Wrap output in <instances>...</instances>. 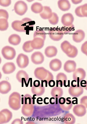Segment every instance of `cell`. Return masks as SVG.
<instances>
[{
    "label": "cell",
    "instance_id": "6da1fadb",
    "mask_svg": "<svg viewBox=\"0 0 87 124\" xmlns=\"http://www.w3.org/2000/svg\"><path fill=\"white\" fill-rule=\"evenodd\" d=\"M33 104L32 96L29 94H25L24 96L23 104L21 109L23 115L26 117L32 116L34 109Z\"/></svg>",
    "mask_w": 87,
    "mask_h": 124
},
{
    "label": "cell",
    "instance_id": "7a4b0ae2",
    "mask_svg": "<svg viewBox=\"0 0 87 124\" xmlns=\"http://www.w3.org/2000/svg\"><path fill=\"white\" fill-rule=\"evenodd\" d=\"M34 74L36 78L41 80H46L48 83L50 81L54 79L52 74L43 67L36 68Z\"/></svg>",
    "mask_w": 87,
    "mask_h": 124
},
{
    "label": "cell",
    "instance_id": "3957f363",
    "mask_svg": "<svg viewBox=\"0 0 87 124\" xmlns=\"http://www.w3.org/2000/svg\"><path fill=\"white\" fill-rule=\"evenodd\" d=\"M62 51L68 57L71 58L75 57L78 54V50L75 46L72 45L67 41L65 40L61 45Z\"/></svg>",
    "mask_w": 87,
    "mask_h": 124
},
{
    "label": "cell",
    "instance_id": "277c9868",
    "mask_svg": "<svg viewBox=\"0 0 87 124\" xmlns=\"http://www.w3.org/2000/svg\"><path fill=\"white\" fill-rule=\"evenodd\" d=\"M21 96L19 93L14 92L10 95L8 100V104L12 109L17 110L21 106Z\"/></svg>",
    "mask_w": 87,
    "mask_h": 124
},
{
    "label": "cell",
    "instance_id": "5b68a950",
    "mask_svg": "<svg viewBox=\"0 0 87 124\" xmlns=\"http://www.w3.org/2000/svg\"><path fill=\"white\" fill-rule=\"evenodd\" d=\"M50 38L54 41H59L63 38L64 34L60 28H53L50 29L48 31Z\"/></svg>",
    "mask_w": 87,
    "mask_h": 124
},
{
    "label": "cell",
    "instance_id": "8992f818",
    "mask_svg": "<svg viewBox=\"0 0 87 124\" xmlns=\"http://www.w3.org/2000/svg\"><path fill=\"white\" fill-rule=\"evenodd\" d=\"M1 52L4 58L7 60H12L16 55V52L14 49L9 46L4 47L1 50Z\"/></svg>",
    "mask_w": 87,
    "mask_h": 124
},
{
    "label": "cell",
    "instance_id": "52a82bcc",
    "mask_svg": "<svg viewBox=\"0 0 87 124\" xmlns=\"http://www.w3.org/2000/svg\"><path fill=\"white\" fill-rule=\"evenodd\" d=\"M14 9L15 12L18 15L22 16L26 13L28 9L26 4L24 1L19 0L15 4Z\"/></svg>",
    "mask_w": 87,
    "mask_h": 124
},
{
    "label": "cell",
    "instance_id": "ba28073f",
    "mask_svg": "<svg viewBox=\"0 0 87 124\" xmlns=\"http://www.w3.org/2000/svg\"><path fill=\"white\" fill-rule=\"evenodd\" d=\"M12 113L7 109H4L0 112V124H6L8 122L12 119Z\"/></svg>",
    "mask_w": 87,
    "mask_h": 124
},
{
    "label": "cell",
    "instance_id": "9c48e42d",
    "mask_svg": "<svg viewBox=\"0 0 87 124\" xmlns=\"http://www.w3.org/2000/svg\"><path fill=\"white\" fill-rule=\"evenodd\" d=\"M18 66L21 68H24L27 67L29 63L28 56L22 53L19 54L18 55L16 60Z\"/></svg>",
    "mask_w": 87,
    "mask_h": 124
},
{
    "label": "cell",
    "instance_id": "30bf717a",
    "mask_svg": "<svg viewBox=\"0 0 87 124\" xmlns=\"http://www.w3.org/2000/svg\"><path fill=\"white\" fill-rule=\"evenodd\" d=\"M86 76V72L82 68H78L74 72L73 77L74 80L77 82V85H79V83L83 80Z\"/></svg>",
    "mask_w": 87,
    "mask_h": 124
},
{
    "label": "cell",
    "instance_id": "8fae6325",
    "mask_svg": "<svg viewBox=\"0 0 87 124\" xmlns=\"http://www.w3.org/2000/svg\"><path fill=\"white\" fill-rule=\"evenodd\" d=\"M70 95L73 97H78L83 93V88L80 85H77L76 86L73 87L71 85L68 90Z\"/></svg>",
    "mask_w": 87,
    "mask_h": 124
},
{
    "label": "cell",
    "instance_id": "7c38bea8",
    "mask_svg": "<svg viewBox=\"0 0 87 124\" xmlns=\"http://www.w3.org/2000/svg\"><path fill=\"white\" fill-rule=\"evenodd\" d=\"M11 26L14 30L17 31L26 32L28 31L25 24L22 20L13 21L12 23Z\"/></svg>",
    "mask_w": 87,
    "mask_h": 124
},
{
    "label": "cell",
    "instance_id": "4fadbf2b",
    "mask_svg": "<svg viewBox=\"0 0 87 124\" xmlns=\"http://www.w3.org/2000/svg\"><path fill=\"white\" fill-rule=\"evenodd\" d=\"M32 62L35 64H42L44 60V57L43 54L39 51L33 53L31 57Z\"/></svg>",
    "mask_w": 87,
    "mask_h": 124
},
{
    "label": "cell",
    "instance_id": "5bb4252c",
    "mask_svg": "<svg viewBox=\"0 0 87 124\" xmlns=\"http://www.w3.org/2000/svg\"><path fill=\"white\" fill-rule=\"evenodd\" d=\"M74 18L71 13H68L63 14L61 19V22L64 26H68L72 24Z\"/></svg>",
    "mask_w": 87,
    "mask_h": 124
},
{
    "label": "cell",
    "instance_id": "9a60e30c",
    "mask_svg": "<svg viewBox=\"0 0 87 124\" xmlns=\"http://www.w3.org/2000/svg\"><path fill=\"white\" fill-rule=\"evenodd\" d=\"M16 78L19 82L22 83V85L25 83L26 86L29 77L28 75L25 71L23 70L19 71L16 74Z\"/></svg>",
    "mask_w": 87,
    "mask_h": 124
},
{
    "label": "cell",
    "instance_id": "2e32d148",
    "mask_svg": "<svg viewBox=\"0 0 87 124\" xmlns=\"http://www.w3.org/2000/svg\"><path fill=\"white\" fill-rule=\"evenodd\" d=\"M56 87H58V85L61 87L64 85L65 87L68 86L66 85L67 79L66 75L63 73L60 72L57 75L56 77Z\"/></svg>",
    "mask_w": 87,
    "mask_h": 124
},
{
    "label": "cell",
    "instance_id": "e0dca14e",
    "mask_svg": "<svg viewBox=\"0 0 87 124\" xmlns=\"http://www.w3.org/2000/svg\"><path fill=\"white\" fill-rule=\"evenodd\" d=\"M74 113L79 117L84 116L86 113V108L82 104H77L75 105L73 108Z\"/></svg>",
    "mask_w": 87,
    "mask_h": 124
},
{
    "label": "cell",
    "instance_id": "ac0fdd59",
    "mask_svg": "<svg viewBox=\"0 0 87 124\" xmlns=\"http://www.w3.org/2000/svg\"><path fill=\"white\" fill-rule=\"evenodd\" d=\"M76 64L74 60H68L64 63V70L68 73L74 72L76 70Z\"/></svg>",
    "mask_w": 87,
    "mask_h": 124
},
{
    "label": "cell",
    "instance_id": "d6986e66",
    "mask_svg": "<svg viewBox=\"0 0 87 124\" xmlns=\"http://www.w3.org/2000/svg\"><path fill=\"white\" fill-rule=\"evenodd\" d=\"M16 69V66L14 63L9 62L3 65L2 68V70L4 74H8L14 72Z\"/></svg>",
    "mask_w": 87,
    "mask_h": 124
},
{
    "label": "cell",
    "instance_id": "ffe728a7",
    "mask_svg": "<svg viewBox=\"0 0 87 124\" xmlns=\"http://www.w3.org/2000/svg\"><path fill=\"white\" fill-rule=\"evenodd\" d=\"M85 35V32L83 30H77L73 34V39L76 43H80L84 39Z\"/></svg>",
    "mask_w": 87,
    "mask_h": 124
},
{
    "label": "cell",
    "instance_id": "44dd1931",
    "mask_svg": "<svg viewBox=\"0 0 87 124\" xmlns=\"http://www.w3.org/2000/svg\"><path fill=\"white\" fill-rule=\"evenodd\" d=\"M44 40L40 38H34L31 41V46L34 49H40L44 46Z\"/></svg>",
    "mask_w": 87,
    "mask_h": 124
},
{
    "label": "cell",
    "instance_id": "7402d4cb",
    "mask_svg": "<svg viewBox=\"0 0 87 124\" xmlns=\"http://www.w3.org/2000/svg\"><path fill=\"white\" fill-rule=\"evenodd\" d=\"M49 66L50 69L54 71H56L61 69L62 66V62L59 59H55L50 61Z\"/></svg>",
    "mask_w": 87,
    "mask_h": 124
},
{
    "label": "cell",
    "instance_id": "603a6c76",
    "mask_svg": "<svg viewBox=\"0 0 87 124\" xmlns=\"http://www.w3.org/2000/svg\"><path fill=\"white\" fill-rule=\"evenodd\" d=\"M11 86L7 81L3 80L0 82V92L2 94H6L11 90Z\"/></svg>",
    "mask_w": 87,
    "mask_h": 124
},
{
    "label": "cell",
    "instance_id": "cb8c5ba5",
    "mask_svg": "<svg viewBox=\"0 0 87 124\" xmlns=\"http://www.w3.org/2000/svg\"><path fill=\"white\" fill-rule=\"evenodd\" d=\"M52 14V10L50 7L47 6L43 7L42 12L40 13L41 17L43 19H49L51 16Z\"/></svg>",
    "mask_w": 87,
    "mask_h": 124
},
{
    "label": "cell",
    "instance_id": "d4e9b609",
    "mask_svg": "<svg viewBox=\"0 0 87 124\" xmlns=\"http://www.w3.org/2000/svg\"><path fill=\"white\" fill-rule=\"evenodd\" d=\"M57 53V50L55 46H49L47 47L44 51L45 55L47 57L51 58L56 56Z\"/></svg>",
    "mask_w": 87,
    "mask_h": 124
},
{
    "label": "cell",
    "instance_id": "484cf974",
    "mask_svg": "<svg viewBox=\"0 0 87 124\" xmlns=\"http://www.w3.org/2000/svg\"><path fill=\"white\" fill-rule=\"evenodd\" d=\"M59 8L63 11H66L69 10L71 5L68 0H60L57 3Z\"/></svg>",
    "mask_w": 87,
    "mask_h": 124
},
{
    "label": "cell",
    "instance_id": "4316f807",
    "mask_svg": "<svg viewBox=\"0 0 87 124\" xmlns=\"http://www.w3.org/2000/svg\"><path fill=\"white\" fill-rule=\"evenodd\" d=\"M63 91L62 89L59 87H55L51 91V94L52 96L55 98H60L62 96Z\"/></svg>",
    "mask_w": 87,
    "mask_h": 124
},
{
    "label": "cell",
    "instance_id": "83f0119b",
    "mask_svg": "<svg viewBox=\"0 0 87 124\" xmlns=\"http://www.w3.org/2000/svg\"><path fill=\"white\" fill-rule=\"evenodd\" d=\"M21 38L18 35L13 34L11 35L8 39V41L9 43L13 45H17L20 43Z\"/></svg>",
    "mask_w": 87,
    "mask_h": 124
},
{
    "label": "cell",
    "instance_id": "f1b7e54d",
    "mask_svg": "<svg viewBox=\"0 0 87 124\" xmlns=\"http://www.w3.org/2000/svg\"><path fill=\"white\" fill-rule=\"evenodd\" d=\"M45 91V87L44 86L42 87L41 84L38 87H35L33 85L31 89L32 93L36 95L37 96L42 95L44 93Z\"/></svg>",
    "mask_w": 87,
    "mask_h": 124
},
{
    "label": "cell",
    "instance_id": "f546056e",
    "mask_svg": "<svg viewBox=\"0 0 87 124\" xmlns=\"http://www.w3.org/2000/svg\"><path fill=\"white\" fill-rule=\"evenodd\" d=\"M43 8V7L40 3L36 2L31 5V9L32 12L35 13H40L42 11Z\"/></svg>",
    "mask_w": 87,
    "mask_h": 124
},
{
    "label": "cell",
    "instance_id": "4dcf8cb0",
    "mask_svg": "<svg viewBox=\"0 0 87 124\" xmlns=\"http://www.w3.org/2000/svg\"><path fill=\"white\" fill-rule=\"evenodd\" d=\"M66 101L62 105L60 104L61 108L63 110L68 111L70 109L72 106L73 104L70 97L65 98Z\"/></svg>",
    "mask_w": 87,
    "mask_h": 124
},
{
    "label": "cell",
    "instance_id": "1f68e13d",
    "mask_svg": "<svg viewBox=\"0 0 87 124\" xmlns=\"http://www.w3.org/2000/svg\"><path fill=\"white\" fill-rule=\"evenodd\" d=\"M75 120V117L71 113H67L64 116V122L65 124H74Z\"/></svg>",
    "mask_w": 87,
    "mask_h": 124
},
{
    "label": "cell",
    "instance_id": "d6a6232c",
    "mask_svg": "<svg viewBox=\"0 0 87 124\" xmlns=\"http://www.w3.org/2000/svg\"><path fill=\"white\" fill-rule=\"evenodd\" d=\"M22 20L25 24L27 31H31L35 23L34 21L28 18H23Z\"/></svg>",
    "mask_w": 87,
    "mask_h": 124
},
{
    "label": "cell",
    "instance_id": "836d02e7",
    "mask_svg": "<svg viewBox=\"0 0 87 124\" xmlns=\"http://www.w3.org/2000/svg\"><path fill=\"white\" fill-rule=\"evenodd\" d=\"M33 38H40L45 40L46 38V34L44 30L40 29H38L34 32Z\"/></svg>",
    "mask_w": 87,
    "mask_h": 124
},
{
    "label": "cell",
    "instance_id": "e575fe53",
    "mask_svg": "<svg viewBox=\"0 0 87 124\" xmlns=\"http://www.w3.org/2000/svg\"><path fill=\"white\" fill-rule=\"evenodd\" d=\"M31 41H28L25 42L23 44L22 48L25 52L27 53L31 52L34 50L31 45Z\"/></svg>",
    "mask_w": 87,
    "mask_h": 124
},
{
    "label": "cell",
    "instance_id": "d590c367",
    "mask_svg": "<svg viewBox=\"0 0 87 124\" xmlns=\"http://www.w3.org/2000/svg\"><path fill=\"white\" fill-rule=\"evenodd\" d=\"M8 27V23L7 20L1 18L0 20V29L1 31L6 30Z\"/></svg>",
    "mask_w": 87,
    "mask_h": 124
},
{
    "label": "cell",
    "instance_id": "8d00e7d4",
    "mask_svg": "<svg viewBox=\"0 0 87 124\" xmlns=\"http://www.w3.org/2000/svg\"><path fill=\"white\" fill-rule=\"evenodd\" d=\"M48 20L51 24L53 25H55L58 23L59 17L56 13L53 12L51 17L48 19Z\"/></svg>",
    "mask_w": 87,
    "mask_h": 124
},
{
    "label": "cell",
    "instance_id": "74e56055",
    "mask_svg": "<svg viewBox=\"0 0 87 124\" xmlns=\"http://www.w3.org/2000/svg\"><path fill=\"white\" fill-rule=\"evenodd\" d=\"M61 29L64 34L69 33L74 30L75 27L74 25L72 24L68 26H63L61 27Z\"/></svg>",
    "mask_w": 87,
    "mask_h": 124
},
{
    "label": "cell",
    "instance_id": "f35d334b",
    "mask_svg": "<svg viewBox=\"0 0 87 124\" xmlns=\"http://www.w3.org/2000/svg\"><path fill=\"white\" fill-rule=\"evenodd\" d=\"M0 18H3L7 20L9 17L8 12L6 10L3 9L0 10Z\"/></svg>",
    "mask_w": 87,
    "mask_h": 124
},
{
    "label": "cell",
    "instance_id": "ab89813d",
    "mask_svg": "<svg viewBox=\"0 0 87 124\" xmlns=\"http://www.w3.org/2000/svg\"><path fill=\"white\" fill-rule=\"evenodd\" d=\"M81 10L83 17H87V3L81 5Z\"/></svg>",
    "mask_w": 87,
    "mask_h": 124
},
{
    "label": "cell",
    "instance_id": "60d3db41",
    "mask_svg": "<svg viewBox=\"0 0 87 124\" xmlns=\"http://www.w3.org/2000/svg\"><path fill=\"white\" fill-rule=\"evenodd\" d=\"M11 2L10 0H0V5L3 7H7L10 5Z\"/></svg>",
    "mask_w": 87,
    "mask_h": 124
},
{
    "label": "cell",
    "instance_id": "b9f144b4",
    "mask_svg": "<svg viewBox=\"0 0 87 124\" xmlns=\"http://www.w3.org/2000/svg\"><path fill=\"white\" fill-rule=\"evenodd\" d=\"M81 50L83 53L87 56V41H85L82 44Z\"/></svg>",
    "mask_w": 87,
    "mask_h": 124
},
{
    "label": "cell",
    "instance_id": "7bdbcfd3",
    "mask_svg": "<svg viewBox=\"0 0 87 124\" xmlns=\"http://www.w3.org/2000/svg\"><path fill=\"white\" fill-rule=\"evenodd\" d=\"M81 6L77 7L75 10V13L76 15L80 17H83L81 12Z\"/></svg>",
    "mask_w": 87,
    "mask_h": 124
},
{
    "label": "cell",
    "instance_id": "ee69618b",
    "mask_svg": "<svg viewBox=\"0 0 87 124\" xmlns=\"http://www.w3.org/2000/svg\"><path fill=\"white\" fill-rule=\"evenodd\" d=\"M80 103L87 108V96H84L81 99Z\"/></svg>",
    "mask_w": 87,
    "mask_h": 124
},
{
    "label": "cell",
    "instance_id": "f6af8a7d",
    "mask_svg": "<svg viewBox=\"0 0 87 124\" xmlns=\"http://www.w3.org/2000/svg\"><path fill=\"white\" fill-rule=\"evenodd\" d=\"M11 124H23V123L21 119L16 118L12 122Z\"/></svg>",
    "mask_w": 87,
    "mask_h": 124
},
{
    "label": "cell",
    "instance_id": "bcb514c9",
    "mask_svg": "<svg viewBox=\"0 0 87 124\" xmlns=\"http://www.w3.org/2000/svg\"><path fill=\"white\" fill-rule=\"evenodd\" d=\"M48 84L49 86L50 87H52L55 86V81L53 80H51L49 81Z\"/></svg>",
    "mask_w": 87,
    "mask_h": 124
},
{
    "label": "cell",
    "instance_id": "7dc6e473",
    "mask_svg": "<svg viewBox=\"0 0 87 124\" xmlns=\"http://www.w3.org/2000/svg\"><path fill=\"white\" fill-rule=\"evenodd\" d=\"M33 85L35 87L39 86L40 84L39 81L38 80H35L33 82Z\"/></svg>",
    "mask_w": 87,
    "mask_h": 124
},
{
    "label": "cell",
    "instance_id": "c3c4849f",
    "mask_svg": "<svg viewBox=\"0 0 87 124\" xmlns=\"http://www.w3.org/2000/svg\"><path fill=\"white\" fill-rule=\"evenodd\" d=\"M86 81L85 80H83L80 82V85L82 87L84 88L86 86Z\"/></svg>",
    "mask_w": 87,
    "mask_h": 124
},
{
    "label": "cell",
    "instance_id": "681fc988",
    "mask_svg": "<svg viewBox=\"0 0 87 124\" xmlns=\"http://www.w3.org/2000/svg\"><path fill=\"white\" fill-rule=\"evenodd\" d=\"M82 1V0H71L72 2L75 4H76L81 3Z\"/></svg>",
    "mask_w": 87,
    "mask_h": 124
},
{
    "label": "cell",
    "instance_id": "f907efd6",
    "mask_svg": "<svg viewBox=\"0 0 87 124\" xmlns=\"http://www.w3.org/2000/svg\"><path fill=\"white\" fill-rule=\"evenodd\" d=\"M55 98L52 97L50 98V102L51 104H54L55 103Z\"/></svg>",
    "mask_w": 87,
    "mask_h": 124
},
{
    "label": "cell",
    "instance_id": "816d5d0a",
    "mask_svg": "<svg viewBox=\"0 0 87 124\" xmlns=\"http://www.w3.org/2000/svg\"><path fill=\"white\" fill-rule=\"evenodd\" d=\"M43 99L41 97L38 98L37 100V103L38 104H39V101H43Z\"/></svg>",
    "mask_w": 87,
    "mask_h": 124
},
{
    "label": "cell",
    "instance_id": "f5cc1de1",
    "mask_svg": "<svg viewBox=\"0 0 87 124\" xmlns=\"http://www.w3.org/2000/svg\"><path fill=\"white\" fill-rule=\"evenodd\" d=\"M73 104H77V97H75V100H73L72 101Z\"/></svg>",
    "mask_w": 87,
    "mask_h": 124
},
{
    "label": "cell",
    "instance_id": "db71d44e",
    "mask_svg": "<svg viewBox=\"0 0 87 124\" xmlns=\"http://www.w3.org/2000/svg\"><path fill=\"white\" fill-rule=\"evenodd\" d=\"M25 124H36L34 122L31 121H29L26 123Z\"/></svg>",
    "mask_w": 87,
    "mask_h": 124
},
{
    "label": "cell",
    "instance_id": "11a10c76",
    "mask_svg": "<svg viewBox=\"0 0 87 124\" xmlns=\"http://www.w3.org/2000/svg\"><path fill=\"white\" fill-rule=\"evenodd\" d=\"M49 99V98L48 97H45L44 99V104H48V103L47 102L46 100Z\"/></svg>",
    "mask_w": 87,
    "mask_h": 124
},
{
    "label": "cell",
    "instance_id": "9f6ffc18",
    "mask_svg": "<svg viewBox=\"0 0 87 124\" xmlns=\"http://www.w3.org/2000/svg\"><path fill=\"white\" fill-rule=\"evenodd\" d=\"M86 86L84 88L86 90H87V80L86 81Z\"/></svg>",
    "mask_w": 87,
    "mask_h": 124
},
{
    "label": "cell",
    "instance_id": "6f0895ef",
    "mask_svg": "<svg viewBox=\"0 0 87 124\" xmlns=\"http://www.w3.org/2000/svg\"></svg>",
    "mask_w": 87,
    "mask_h": 124
}]
</instances>
